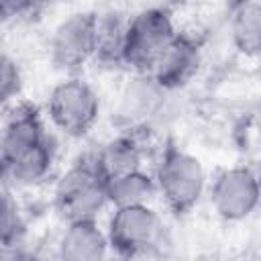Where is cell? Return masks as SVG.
Listing matches in <instances>:
<instances>
[{"label":"cell","mask_w":261,"mask_h":261,"mask_svg":"<svg viewBox=\"0 0 261 261\" xmlns=\"http://www.w3.org/2000/svg\"><path fill=\"white\" fill-rule=\"evenodd\" d=\"M153 177L161 200L175 216L190 214L206 190V173L200 159L173 141H167L161 149Z\"/></svg>","instance_id":"obj_1"},{"label":"cell","mask_w":261,"mask_h":261,"mask_svg":"<svg viewBox=\"0 0 261 261\" xmlns=\"http://www.w3.org/2000/svg\"><path fill=\"white\" fill-rule=\"evenodd\" d=\"M53 204L61 220H82L98 218V214L108 204L106 200V179L96 167L94 155L77 159L57 181Z\"/></svg>","instance_id":"obj_2"},{"label":"cell","mask_w":261,"mask_h":261,"mask_svg":"<svg viewBox=\"0 0 261 261\" xmlns=\"http://www.w3.org/2000/svg\"><path fill=\"white\" fill-rule=\"evenodd\" d=\"M173 16L163 6H151L126 20L122 43V65L145 75L175 35Z\"/></svg>","instance_id":"obj_3"},{"label":"cell","mask_w":261,"mask_h":261,"mask_svg":"<svg viewBox=\"0 0 261 261\" xmlns=\"http://www.w3.org/2000/svg\"><path fill=\"white\" fill-rule=\"evenodd\" d=\"M47 116L57 130L80 139L88 135L100 116V98L96 90L82 77L71 75L49 92Z\"/></svg>","instance_id":"obj_4"},{"label":"cell","mask_w":261,"mask_h":261,"mask_svg":"<svg viewBox=\"0 0 261 261\" xmlns=\"http://www.w3.org/2000/svg\"><path fill=\"white\" fill-rule=\"evenodd\" d=\"M163 222L161 216L149 204H133L114 208L108 218L106 237L108 247L118 257L147 255L161 243Z\"/></svg>","instance_id":"obj_5"},{"label":"cell","mask_w":261,"mask_h":261,"mask_svg":"<svg viewBox=\"0 0 261 261\" xmlns=\"http://www.w3.org/2000/svg\"><path fill=\"white\" fill-rule=\"evenodd\" d=\"M98 47V12L82 10L63 18L49 41L51 65L59 71L75 73L94 61Z\"/></svg>","instance_id":"obj_6"},{"label":"cell","mask_w":261,"mask_h":261,"mask_svg":"<svg viewBox=\"0 0 261 261\" xmlns=\"http://www.w3.org/2000/svg\"><path fill=\"white\" fill-rule=\"evenodd\" d=\"M210 204L226 222H241L249 218L259 206L257 173L247 165L218 171L210 188Z\"/></svg>","instance_id":"obj_7"},{"label":"cell","mask_w":261,"mask_h":261,"mask_svg":"<svg viewBox=\"0 0 261 261\" xmlns=\"http://www.w3.org/2000/svg\"><path fill=\"white\" fill-rule=\"evenodd\" d=\"M202 65V45L190 33H175L163 53L157 57L153 69L147 73L163 90H179L188 86Z\"/></svg>","instance_id":"obj_8"},{"label":"cell","mask_w":261,"mask_h":261,"mask_svg":"<svg viewBox=\"0 0 261 261\" xmlns=\"http://www.w3.org/2000/svg\"><path fill=\"white\" fill-rule=\"evenodd\" d=\"M47 137L49 133L39 108L33 104L16 106L0 128V169Z\"/></svg>","instance_id":"obj_9"},{"label":"cell","mask_w":261,"mask_h":261,"mask_svg":"<svg viewBox=\"0 0 261 261\" xmlns=\"http://www.w3.org/2000/svg\"><path fill=\"white\" fill-rule=\"evenodd\" d=\"M108 237L98 218L65 222L57 243V255L65 261H98L108 255Z\"/></svg>","instance_id":"obj_10"},{"label":"cell","mask_w":261,"mask_h":261,"mask_svg":"<svg viewBox=\"0 0 261 261\" xmlns=\"http://www.w3.org/2000/svg\"><path fill=\"white\" fill-rule=\"evenodd\" d=\"M55 163V143L51 137L37 143L35 147L27 149L22 155L12 159L0 169V181L8 186H35L43 181Z\"/></svg>","instance_id":"obj_11"},{"label":"cell","mask_w":261,"mask_h":261,"mask_svg":"<svg viewBox=\"0 0 261 261\" xmlns=\"http://www.w3.org/2000/svg\"><path fill=\"white\" fill-rule=\"evenodd\" d=\"M143 155H145V147L141 137L128 130L106 141L94 155V161L100 173L104 175V179H110L133 169H141Z\"/></svg>","instance_id":"obj_12"},{"label":"cell","mask_w":261,"mask_h":261,"mask_svg":"<svg viewBox=\"0 0 261 261\" xmlns=\"http://www.w3.org/2000/svg\"><path fill=\"white\" fill-rule=\"evenodd\" d=\"M155 192H157L155 177L151 173L143 171V167L106 179V200L112 208L133 206V204H149V200L155 196Z\"/></svg>","instance_id":"obj_13"},{"label":"cell","mask_w":261,"mask_h":261,"mask_svg":"<svg viewBox=\"0 0 261 261\" xmlns=\"http://www.w3.org/2000/svg\"><path fill=\"white\" fill-rule=\"evenodd\" d=\"M230 39L239 53L255 57L261 45V10L257 0H241L230 16Z\"/></svg>","instance_id":"obj_14"},{"label":"cell","mask_w":261,"mask_h":261,"mask_svg":"<svg viewBox=\"0 0 261 261\" xmlns=\"http://www.w3.org/2000/svg\"><path fill=\"white\" fill-rule=\"evenodd\" d=\"M126 20L120 14H98V47L94 61L102 65H122V43H124Z\"/></svg>","instance_id":"obj_15"},{"label":"cell","mask_w":261,"mask_h":261,"mask_svg":"<svg viewBox=\"0 0 261 261\" xmlns=\"http://www.w3.org/2000/svg\"><path fill=\"white\" fill-rule=\"evenodd\" d=\"M24 237V222L18 210V204L8 188L0 181V247H18Z\"/></svg>","instance_id":"obj_16"},{"label":"cell","mask_w":261,"mask_h":261,"mask_svg":"<svg viewBox=\"0 0 261 261\" xmlns=\"http://www.w3.org/2000/svg\"><path fill=\"white\" fill-rule=\"evenodd\" d=\"M22 88V75L18 65L4 53H0V108L18 96Z\"/></svg>","instance_id":"obj_17"},{"label":"cell","mask_w":261,"mask_h":261,"mask_svg":"<svg viewBox=\"0 0 261 261\" xmlns=\"http://www.w3.org/2000/svg\"><path fill=\"white\" fill-rule=\"evenodd\" d=\"M51 2L53 0H0V20L37 14Z\"/></svg>","instance_id":"obj_18"}]
</instances>
